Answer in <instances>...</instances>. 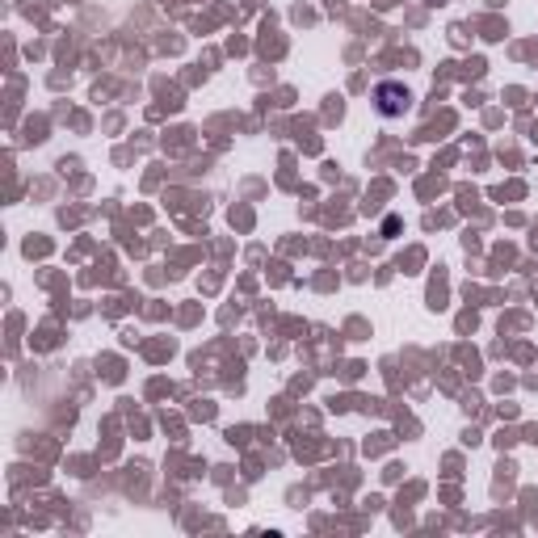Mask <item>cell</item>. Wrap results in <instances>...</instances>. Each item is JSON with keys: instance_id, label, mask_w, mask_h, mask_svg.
I'll return each instance as SVG.
<instances>
[{"instance_id": "obj_1", "label": "cell", "mask_w": 538, "mask_h": 538, "mask_svg": "<svg viewBox=\"0 0 538 538\" xmlns=\"http://www.w3.org/2000/svg\"><path fill=\"white\" fill-rule=\"evenodd\" d=\"M374 101H379V114H383V118H400V114L408 110V89L396 81H383L374 89Z\"/></svg>"}]
</instances>
